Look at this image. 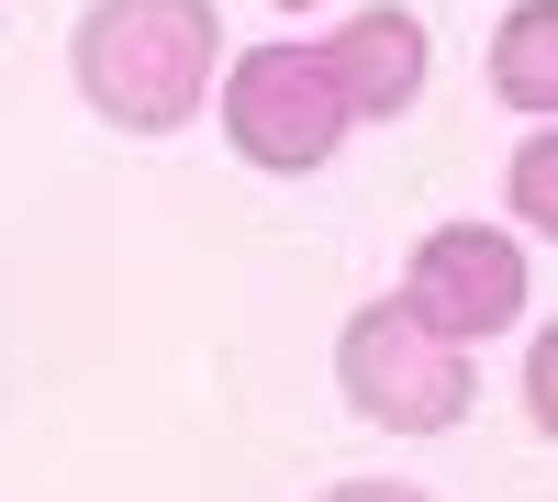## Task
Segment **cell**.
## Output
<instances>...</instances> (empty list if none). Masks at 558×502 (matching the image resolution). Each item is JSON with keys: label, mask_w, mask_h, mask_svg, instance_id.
Masks as SVG:
<instances>
[{"label": "cell", "mask_w": 558, "mask_h": 502, "mask_svg": "<svg viewBox=\"0 0 558 502\" xmlns=\"http://www.w3.org/2000/svg\"><path fill=\"white\" fill-rule=\"evenodd\" d=\"M68 78L112 134H191L223 78V0H89L68 23Z\"/></svg>", "instance_id": "1"}, {"label": "cell", "mask_w": 558, "mask_h": 502, "mask_svg": "<svg viewBox=\"0 0 558 502\" xmlns=\"http://www.w3.org/2000/svg\"><path fill=\"white\" fill-rule=\"evenodd\" d=\"M336 391H347V414L380 425V436H458L481 414V357L447 346V335H425L380 291V302H357L336 325Z\"/></svg>", "instance_id": "2"}, {"label": "cell", "mask_w": 558, "mask_h": 502, "mask_svg": "<svg viewBox=\"0 0 558 502\" xmlns=\"http://www.w3.org/2000/svg\"><path fill=\"white\" fill-rule=\"evenodd\" d=\"M391 302H402L425 335H447V346L481 357L492 335H514L525 313H536V246L502 235V223H436V235H413Z\"/></svg>", "instance_id": "3"}, {"label": "cell", "mask_w": 558, "mask_h": 502, "mask_svg": "<svg viewBox=\"0 0 558 502\" xmlns=\"http://www.w3.org/2000/svg\"><path fill=\"white\" fill-rule=\"evenodd\" d=\"M223 146H235L257 179H324L347 146V112L336 89H324L313 45H246V57H223Z\"/></svg>", "instance_id": "4"}, {"label": "cell", "mask_w": 558, "mask_h": 502, "mask_svg": "<svg viewBox=\"0 0 558 502\" xmlns=\"http://www.w3.org/2000/svg\"><path fill=\"white\" fill-rule=\"evenodd\" d=\"M313 68H324V89H336L347 134L357 123H402L413 101H425L436 34H425V12H402V0H357L336 34H313Z\"/></svg>", "instance_id": "5"}, {"label": "cell", "mask_w": 558, "mask_h": 502, "mask_svg": "<svg viewBox=\"0 0 558 502\" xmlns=\"http://www.w3.org/2000/svg\"><path fill=\"white\" fill-rule=\"evenodd\" d=\"M481 68H492V101H502V112L558 123V0H502Z\"/></svg>", "instance_id": "6"}, {"label": "cell", "mask_w": 558, "mask_h": 502, "mask_svg": "<svg viewBox=\"0 0 558 502\" xmlns=\"http://www.w3.org/2000/svg\"><path fill=\"white\" fill-rule=\"evenodd\" d=\"M514 235H558V134L547 123L514 146Z\"/></svg>", "instance_id": "7"}, {"label": "cell", "mask_w": 558, "mask_h": 502, "mask_svg": "<svg viewBox=\"0 0 558 502\" xmlns=\"http://www.w3.org/2000/svg\"><path fill=\"white\" fill-rule=\"evenodd\" d=\"M525 425H536V436H558V357H547V346L525 357Z\"/></svg>", "instance_id": "8"}, {"label": "cell", "mask_w": 558, "mask_h": 502, "mask_svg": "<svg viewBox=\"0 0 558 502\" xmlns=\"http://www.w3.org/2000/svg\"><path fill=\"white\" fill-rule=\"evenodd\" d=\"M313 502H436V491H413V480H380V469H357V480H324Z\"/></svg>", "instance_id": "9"}]
</instances>
